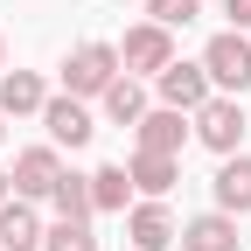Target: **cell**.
Returning <instances> with one entry per match:
<instances>
[{
  "label": "cell",
  "instance_id": "11",
  "mask_svg": "<svg viewBox=\"0 0 251 251\" xmlns=\"http://www.w3.org/2000/svg\"><path fill=\"white\" fill-rule=\"evenodd\" d=\"M126 175H133V188H140L147 202H161L168 188L181 181V168H175V153H133V168H126Z\"/></svg>",
  "mask_w": 251,
  "mask_h": 251
},
{
  "label": "cell",
  "instance_id": "8",
  "mask_svg": "<svg viewBox=\"0 0 251 251\" xmlns=\"http://www.w3.org/2000/svg\"><path fill=\"white\" fill-rule=\"evenodd\" d=\"M126 237H133V251H168L181 230H175V216H168L161 202H140L133 216H126Z\"/></svg>",
  "mask_w": 251,
  "mask_h": 251
},
{
  "label": "cell",
  "instance_id": "17",
  "mask_svg": "<svg viewBox=\"0 0 251 251\" xmlns=\"http://www.w3.org/2000/svg\"><path fill=\"white\" fill-rule=\"evenodd\" d=\"M126 196H133V175L126 168H98L91 175V209H126Z\"/></svg>",
  "mask_w": 251,
  "mask_h": 251
},
{
  "label": "cell",
  "instance_id": "4",
  "mask_svg": "<svg viewBox=\"0 0 251 251\" xmlns=\"http://www.w3.org/2000/svg\"><path fill=\"white\" fill-rule=\"evenodd\" d=\"M196 140H202L209 153H237V140H244V112H237V98H209V105L196 112Z\"/></svg>",
  "mask_w": 251,
  "mask_h": 251
},
{
  "label": "cell",
  "instance_id": "23",
  "mask_svg": "<svg viewBox=\"0 0 251 251\" xmlns=\"http://www.w3.org/2000/svg\"><path fill=\"white\" fill-rule=\"evenodd\" d=\"M0 49H7V42H0Z\"/></svg>",
  "mask_w": 251,
  "mask_h": 251
},
{
  "label": "cell",
  "instance_id": "10",
  "mask_svg": "<svg viewBox=\"0 0 251 251\" xmlns=\"http://www.w3.org/2000/svg\"><path fill=\"white\" fill-rule=\"evenodd\" d=\"M216 209L224 216L251 209V153H224V168H216Z\"/></svg>",
  "mask_w": 251,
  "mask_h": 251
},
{
  "label": "cell",
  "instance_id": "9",
  "mask_svg": "<svg viewBox=\"0 0 251 251\" xmlns=\"http://www.w3.org/2000/svg\"><path fill=\"white\" fill-rule=\"evenodd\" d=\"M175 244H181V251H237V216L209 209V216H196V224H181Z\"/></svg>",
  "mask_w": 251,
  "mask_h": 251
},
{
  "label": "cell",
  "instance_id": "12",
  "mask_svg": "<svg viewBox=\"0 0 251 251\" xmlns=\"http://www.w3.org/2000/svg\"><path fill=\"white\" fill-rule=\"evenodd\" d=\"M42 77L35 70H7L0 77V119H21V112H42Z\"/></svg>",
  "mask_w": 251,
  "mask_h": 251
},
{
  "label": "cell",
  "instance_id": "5",
  "mask_svg": "<svg viewBox=\"0 0 251 251\" xmlns=\"http://www.w3.org/2000/svg\"><path fill=\"white\" fill-rule=\"evenodd\" d=\"M119 63H126V70H153V77H161L168 70V63H175V42H168V28H126V42H119Z\"/></svg>",
  "mask_w": 251,
  "mask_h": 251
},
{
  "label": "cell",
  "instance_id": "2",
  "mask_svg": "<svg viewBox=\"0 0 251 251\" xmlns=\"http://www.w3.org/2000/svg\"><path fill=\"white\" fill-rule=\"evenodd\" d=\"M202 70L216 91H251V42H244V28H230V35H216L202 49Z\"/></svg>",
  "mask_w": 251,
  "mask_h": 251
},
{
  "label": "cell",
  "instance_id": "13",
  "mask_svg": "<svg viewBox=\"0 0 251 251\" xmlns=\"http://www.w3.org/2000/svg\"><path fill=\"white\" fill-rule=\"evenodd\" d=\"M0 251H42V224L28 202H0Z\"/></svg>",
  "mask_w": 251,
  "mask_h": 251
},
{
  "label": "cell",
  "instance_id": "3",
  "mask_svg": "<svg viewBox=\"0 0 251 251\" xmlns=\"http://www.w3.org/2000/svg\"><path fill=\"white\" fill-rule=\"evenodd\" d=\"M153 84H161V105L168 112H202L209 105V70L202 63H168Z\"/></svg>",
  "mask_w": 251,
  "mask_h": 251
},
{
  "label": "cell",
  "instance_id": "7",
  "mask_svg": "<svg viewBox=\"0 0 251 251\" xmlns=\"http://www.w3.org/2000/svg\"><path fill=\"white\" fill-rule=\"evenodd\" d=\"M14 196H49V188L63 181V161H56V153L49 147H28V153H14Z\"/></svg>",
  "mask_w": 251,
  "mask_h": 251
},
{
  "label": "cell",
  "instance_id": "20",
  "mask_svg": "<svg viewBox=\"0 0 251 251\" xmlns=\"http://www.w3.org/2000/svg\"><path fill=\"white\" fill-rule=\"evenodd\" d=\"M224 14H230L237 28H251V0H224Z\"/></svg>",
  "mask_w": 251,
  "mask_h": 251
},
{
  "label": "cell",
  "instance_id": "19",
  "mask_svg": "<svg viewBox=\"0 0 251 251\" xmlns=\"http://www.w3.org/2000/svg\"><path fill=\"white\" fill-rule=\"evenodd\" d=\"M147 14H153V28L175 35V28H188V21L202 14V0H147Z\"/></svg>",
  "mask_w": 251,
  "mask_h": 251
},
{
  "label": "cell",
  "instance_id": "6",
  "mask_svg": "<svg viewBox=\"0 0 251 251\" xmlns=\"http://www.w3.org/2000/svg\"><path fill=\"white\" fill-rule=\"evenodd\" d=\"M42 126H49L56 147H91V133H98V126H91V112H84V98H70V91L42 105Z\"/></svg>",
  "mask_w": 251,
  "mask_h": 251
},
{
  "label": "cell",
  "instance_id": "15",
  "mask_svg": "<svg viewBox=\"0 0 251 251\" xmlns=\"http://www.w3.org/2000/svg\"><path fill=\"white\" fill-rule=\"evenodd\" d=\"M105 119H112V126H140V119H147V91H140L133 77H112V84H105Z\"/></svg>",
  "mask_w": 251,
  "mask_h": 251
},
{
  "label": "cell",
  "instance_id": "21",
  "mask_svg": "<svg viewBox=\"0 0 251 251\" xmlns=\"http://www.w3.org/2000/svg\"><path fill=\"white\" fill-rule=\"evenodd\" d=\"M0 196H7V175H0Z\"/></svg>",
  "mask_w": 251,
  "mask_h": 251
},
{
  "label": "cell",
  "instance_id": "1",
  "mask_svg": "<svg viewBox=\"0 0 251 251\" xmlns=\"http://www.w3.org/2000/svg\"><path fill=\"white\" fill-rule=\"evenodd\" d=\"M112 77H119V49H112V42H84V49H70V63H63L70 98H105Z\"/></svg>",
  "mask_w": 251,
  "mask_h": 251
},
{
  "label": "cell",
  "instance_id": "14",
  "mask_svg": "<svg viewBox=\"0 0 251 251\" xmlns=\"http://www.w3.org/2000/svg\"><path fill=\"white\" fill-rule=\"evenodd\" d=\"M181 140H188V126H181V112H147L140 119V153H181Z\"/></svg>",
  "mask_w": 251,
  "mask_h": 251
},
{
  "label": "cell",
  "instance_id": "22",
  "mask_svg": "<svg viewBox=\"0 0 251 251\" xmlns=\"http://www.w3.org/2000/svg\"><path fill=\"white\" fill-rule=\"evenodd\" d=\"M0 133H7V126H0Z\"/></svg>",
  "mask_w": 251,
  "mask_h": 251
},
{
  "label": "cell",
  "instance_id": "18",
  "mask_svg": "<svg viewBox=\"0 0 251 251\" xmlns=\"http://www.w3.org/2000/svg\"><path fill=\"white\" fill-rule=\"evenodd\" d=\"M42 251H98V237H91V224H70L63 216L56 230H42Z\"/></svg>",
  "mask_w": 251,
  "mask_h": 251
},
{
  "label": "cell",
  "instance_id": "16",
  "mask_svg": "<svg viewBox=\"0 0 251 251\" xmlns=\"http://www.w3.org/2000/svg\"><path fill=\"white\" fill-rule=\"evenodd\" d=\"M49 202H56V216H70V224H91V175H63L49 188Z\"/></svg>",
  "mask_w": 251,
  "mask_h": 251
}]
</instances>
